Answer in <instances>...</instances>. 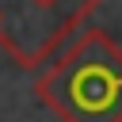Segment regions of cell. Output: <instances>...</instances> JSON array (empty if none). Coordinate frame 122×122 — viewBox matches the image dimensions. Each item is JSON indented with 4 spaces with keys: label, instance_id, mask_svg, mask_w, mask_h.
Here are the masks:
<instances>
[{
    "label": "cell",
    "instance_id": "cell-2",
    "mask_svg": "<svg viewBox=\"0 0 122 122\" xmlns=\"http://www.w3.org/2000/svg\"><path fill=\"white\" fill-rule=\"evenodd\" d=\"M99 0H0V46L19 69H46L69 46Z\"/></svg>",
    "mask_w": 122,
    "mask_h": 122
},
{
    "label": "cell",
    "instance_id": "cell-1",
    "mask_svg": "<svg viewBox=\"0 0 122 122\" xmlns=\"http://www.w3.org/2000/svg\"><path fill=\"white\" fill-rule=\"evenodd\" d=\"M34 92L61 122H122V50L84 27L50 57Z\"/></svg>",
    "mask_w": 122,
    "mask_h": 122
}]
</instances>
